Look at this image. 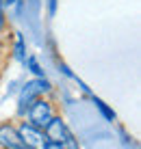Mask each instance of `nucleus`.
I'll return each mask as SVG.
<instances>
[{
  "mask_svg": "<svg viewBox=\"0 0 141 149\" xmlns=\"http://www.w3.org/2000/svg\"><path fill=\"white\" fill-rule=\"evenodd\" d=\"M24 65H26V67H28L30 71H33V74L37 76V78H46V76H44V69L39 67V63H37V58H35V56H26Z\"/></svg>",
  "mask_w": 141,
  "mask_h": 149,
  "instance_id": "obj_7",
  "label": "nucleus"
},
{
  "mask_svg": "<svg viewBox=\"0 0 141 149\" xmlns=\"http://www.w3.org/2000/svg\"><path fill=\"white\" fill-rule=\"evenodd\" d=\"M2 2H4V4H9V7H13V4H18L20 0H2Z\"/></svg>",
  "mask_w": 141,
  "mask_h": 149,
  "instance_id": "obj_12",
  "label": "nucleus"
},
{
  "mask_svg": "<svg viewBox=\"0 0 141 149\" xmlns=\"http://www.w3.org/2000/svg\"><path fill=\"white\" fill-rule=\"evenodd\" d=\"M48 13H50V15L56 13V0H50V2H48Z\"/></svg>",
  "mask_w": 141,
  "mask_h": 149,
  "instance_id": "obj_11",
  "label": "nucleus"
},
{
  "mask_svg": "<svg viewBox=\"0 0 141 149\" xmlns=\"http://www.w3.org/2000/svg\"><path fill=\"white\" fill-rule=\"evenodd\" d=\"M72 132L67 130L65 121L61 119V117H52L48 121V125L44 127V136H46V141H50V143H61V145H63V141Z\"/></svg>",
  "mask_w": 141,
  "mask_h": 149,
  "instance_id": "obj_4",
  "label": "nucleus"
},
{
  "mask_svg": "<svg viewBox=\"0 0 141 149\" xmlns=\"http://www.w3.org/2000/svg\"><path fill=\"white\" fill-rule=\"evenodd\" d=\"M44 149H65V147L61 145V143H50V141H48V143H46V147H44Z\"/></svg>",
  "mask_w": 141,
  "mask_h": 149,
  "instance_id": "obj_10",
  "label": "nucleus"
},
{
  "mask_svg": "<svg viewBox=\"0 0 141 149\" xmlns=\"http://www.w3.org/2000/svg\"><path fill=\"white\" fill-rule=\"evenodd\" d=\"M91 102H93V104H96V108H98V110L102 112V117H104V119H106V121H115V112H113L111 108H109V106L104 104L102 100H98L96 95H91Z\"/></svg>",
  "mask_w": 141,
  "mask_h": 149,
  "instance_id": "obj_6",
  "label": "nucleus"
},
{
  "mask_svg": "<svg viewBox=\"0 0 141 149\" xmlns=\"http://www.w3.org/2000/svg\"><path fill=\"white\" fill-rule=\"evenodd\" d=\"M22 141H20L18 127H13L11 123H2L0 125V149H20Z\"/></svg>",
  "mask_w": 141,
  "mask_h": 149,
  "instance_id": "obj_5",
  "label": "nucleus"
},
{
  "mask_svg": "<svg viewBox=\"0 0 141 149\" xmlns=\"http://www.w3.org/2000/svg\"><path fill=\"white\" fill-rule=\"evenodd\" d=\"M4 30V2L0 0V33Z\"/></svg>",
  "mask_w": 141,
  "mask_h": 149,
  "instance_id": "obj_9",
  "label": "nucleus"
},
{
  "mask_svg": "<svg viewBox=\"0 0 141 149\" xmlns=\"http://www.w3.org/2000/svg\"><path fill=\"white\" fill-rule=\"evenodd\" d=\"M20 149H28V147H20Z\"/></svg>",
  "mask_w": 141,
  "mask_h": 149,
  "instance_id": "obj_13",
  "label": "nucleus"
},
{
  "mask_svg": "<svg viewBox=\"0 0 141 149\" xmlns=\"http://www.w3.org/2000/svg\"><path fill=\"white\" fill-rule=\"evenodd\" d=\"M50 89H52V84H50V80H46V78L28 80V82L22 86L20 95H18V115H26L28 106L33 104L37 97H41L44 93H48Z\"/></svg>",
  "mask_w": 141,
  "mask_h": 149,
  "instance_id": "obj_1",
  "label": "nucleus"
},
{
  "mask_svg": "<svg viewBox=\"0 0 141 149\" xmlns=\"http://www.w3.org/2000/svg\"><path fill=\"white\" fill-rule=\"evenodd\" d=\"M18 134H20V141H22V147H28V149H44L46 143H48L46 136H44V130L30 125L28 121L20 123Z\"/></svg>",
  "mask_w": 141,
  "mask_h": 149,
  "instance_id": "obj_3",
  "label": "nucleus"
},
{
  "mask_svg": "<svg viewBox=\"0 0 141 149\" xmlns=\"http://www.w3.org/2000/svg\"><path fill=\"white\" fill-rule=\"evenodd\" d=\"M26 115H28V123L35 127H39V130H44L46 125H48V121L54 117V110H52V104L48 100H44V97H37V100L33 102V104L28 106V110H26Z\"/></svg>",
  "mask_w": 141,
  "mask_h": 149,
  "instance_id": "obj_2",
  "label": "nucleus"
},
{
  "mask_svg": "<svg viewBox=\"0 0 141 149\" xmlns=\"http://www.w3.org/2000/svg\"><path fill=\"white\" fill-rule=\"evenodd\" d=\"M15 58H18L20 63L26 61V45H24V37L20 33H18V41H15Z\"/></svg>",
  "mask_w": 141,
  "mask_h": 149,
  "instance_id": "obj_8",
  "label": "nucleus"
}]
</instances>
